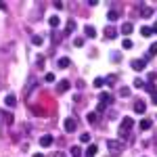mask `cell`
<instances>
[{"label":"cell","mask_w":157,"mask_h":157,"mask_svg":"<svg viewBox=\"0 0 157 157\" xmlns=\"http://www.w3.org/2000/svg\"><path fill=\"white\" fill-rule=\"evenodd\" d=\"M69 88H71L69 80H61V82H59V88H57V90H59V92H67Z\"/></svg>","instance_id":"13"},{"label":"cell","mask_w":157,"mask_h":157,"mask_svg":"<svg viewBox=\"0 0 157 157\" xmlns=\"http://www.w3.org/2000/svg\"><path fill=\"white\" fill-rule=\"evenodd\" d=\"M132 46H134V44H132L130 38H124V40H121V48H124V50H130Z\"/></svg>","instance_id":"18"},{"label":"cell","mask_w":157,"mask_h":157,"mask_svg":"<svg viewBox=\"0 0 157 157\" xmlns=\"http://www.w3.org/2000/svg\"><path fill=\"white\" fill-rule=\"evenodd\" d=\"M145 111H147V103L145 101H134V113H140V115H143Z\"/></svg>","instance_id":"5"},{"label":"cell","mask_w":157,"mask_h":157,"mask_svg":"<svg viewBox=\"0 0 157 157\" xmlns=\"http://www.w3.org/2000/svg\"><path fill=\"white\" fill-rule=\"evenodd\" d=\"M105 38H117V29L111 27V25H107V27H105Z\"/></svg>","instance_id":"14"},{"label":"cell","mask_w":157,"mask_h":157,"mask_svg":"<svg viewBox=\"0 0 157 157\" xmlns=\"http://www.w3.org/2000/svg\"><path fill=\"white\" fill-rule=\"evenodd\" d=\"M75 130H78V121L73 120V117H67V120H65V132H75Z\"/></svg>","instance_id":"3"},{"label":"cell","mask_w":157,"mask_h":157,"mask_svg":"<svg viewBox=\"0 0 157 157\" xmlns=\"http://www.w3.org/2000/svg\"><path fill=\"white\" fill-rule=\"evenodd\" d=\"M34 86H36V78H29V84H27V92H29V90H32Z\"/></svg>","instance_id":"32"},{"label":"cell","mask_w":157,"mask_h":157,"mask_svg":"<svg viewBox=\"0 0 157 157\" xmlns=\"http://www.w3.org/2000/svg\"><path fill=\"white\" fill-rule=\"evenodd\" d=\"M103 84H105L103 78H94V88H103Z\"/></svg>","instance_id":"26"},{"label":"cell","mask_w":157,"mask_h":157,"mask_svg":"<svg viewBox=\"0 0 157 157\" xmlns=\"http://www.w3.org/2000/svg\"><path fill=\"white\" fill-rule=\"evenodd\" d=\"M34 157H46V155H44V153H36Z\"/></svg>","instance_id":"37"},{"label":"cell","mask_w":157,"mask_h":157,"mask_svg":"<svg viewBox=\"0 0 157 157\" xmlns=\"http://www.w3.org/2000/svg\"><path fill=\"white\" fill-rule=\"evenodd\" d=\"M140 15H143V17H151V15H153V9H151V6H143V9H140Z\"/></svg>","instance_id":"22"},{"label":"cell","mask_w":157,"mask_h":157,"mask_svg":"<svg viewBox=\"0 0 157 157\" xmlns=\"http://www.w3.org/2000/svg\"><path fill=\"white\" fill-rule=\"evenodd\" d=\"M134 128V120H130V117H124L120 124V136H128V132Z\"/></svg>","instance_id":"2"},{"label":"cell","mask_w":157,"mask_h":157,"mask_svg":"<svg viewBox=\"0 0 157 157\" xmlns=\"http://www.w3.org/2000/svg\"><path fill=\"white\" fill-rule=\"evenodd\" d=\"M151 103H153V105H157V92H155V94H151Z\"/></svg>","instance_id":"34"},{"label":"cell","mask_w":157,"mask_h":157,"mask_svg":"<svg viewBox=\"0 0 157 157\" xmlns=\"http://www.w3.org/2000/svg\"><path fill=\"white\" fill-rule=\"evenodd\" d=\"M120 97H130V88L128 86H121L120 88Z\"/></svg>","instance_id":"23"},{"label":"cell","mask_w":157,"mask_h":157,"mask_svg":"<svg viewBox=\"0 0 157 157\" xmlns=\"http://www.w3.org/2000/svg\"><path fill=\"white\" fill-rule=\"evenodd\" d=\"M75 27H78V25H75V21H73V19H69V21H67V27H65V32H63V38H67L73 29H75Z\"/></svg>","instance_id":"6"},{"label":"cell","mask_w":157,"mask_h":157,"mask_svg":"<svg viewBox=\"0 0 157 157\" xmlns=\"http://www.w3.org/2000/svg\"><path fill=\"white\" fill-rule=\"evenodd\" d=\"M134 86H136V88H145V82H143V80H140V78H136V80H134Z\"/></svg>","instance_id":"28"},{"label":"cell","mask_w":157,"mask_h":157,"mask_svg":"<svg viewBox=\"0 0 157 157\" xmlns=\"http://www.w3.org/2000/svg\"><path fill=\"white\" fill-rule=\"evenodd\" d=\"M84 34L88 38H97V27H94V25H86V27H84Z\"/></svg>","instance_id":"10"},{"label":"cell","mask_w":157,"mask_h":157,"mask_svg":"<svg viewBox=\"0 0 157 157\" xmlns=\"http://www.w3.org/2000/svg\"><path fill=\"white\" fill-rule=\"evenodd\" d=\"M140 34H143L145 38H149L151 34H153V27H149V25H143V27H140Z\"/></svg>","instance_id":"19"},{"label":"cell","mask_w":157,"mask_h":157,"mask_svg":"<svg viewBox=\"0 0 157 157\" xmlns=\"http://www.w3.org/2000/svg\"><path fill=\"white\" fill-rule=\"evenodd\" d=\"M145 90H147V92H151V94H155V92H157L153 84H147V86H145Z\"/></svg>","instance_id":"30"},{"label":"cell","mask_w":157,"mask_h":157,"mask_svg":"<svg viewBox=\"0 0 157 157\" xmlns=\"http://www.w3.org/2000/svg\"><path fill=\"white\" fill-rule=\"evenodd\" d=\"M44 80H46V82H55V73H46Z\"/></svg>","instance_id":"33"},{"label":"cell","mask_w":157,"mask_h":157,"mask_svg":"<svg viewBox=\"0 0 157 157\" xmlns=\"http://www.w3.org/2000/svg\"><path fill=\"white\" fill-rule=\"evenodd\" d=\"M130 65H132V69H136V71H143V69H147V61H145V59H134Z\"/></svg>","instance_id":"4"},{"label":"cell","mask_w":157,"mask_h":157,"mask_svg":"<svg viewBox=\"0 0 157 157\" xmlns=\"http://www.w3.org/2000/svg\"><path fill=\"white\" fill-rule=\"evenodd\" d=\"M153 126V120H149V117H145V120L140 121V130H149Z\"/></svg>","instance_id":"17"},{"label":"cell","mask_w":157,"mask_h":157,"mask_svg":"<svg viewBox=\"0 0 157 157\" xmlns=\"http://www.w3.org/2000/svg\"><path fill=\"white\" fill-rule=\"evenodd\" d=\"M153 32H155V34H157V23H155V25H153Z\"/></svg>","instance_id":"38"},{"label":"cell","mask_w":157,"mask_h":157,"mask_svg":"<svg viewBox=\"0 0 157 157\" xmlns=\"http://www.w3.org/2000/svg\"><path fill=\"white\" fill-rule=\"evenodd\" d=\"M132 29H134V25L130 23V21H126V23L121 25V29H120V32L124 34V36H130V34H132Z\"/></svg>","instance_id":"7"},{"label":"cell","mask_w":157,"mask_h":157,"mask_svg":"<svg viewBox=\"0 0 157 157\" xmlns=\"http://www.w3.org/2000/svg\"><path fill=\"white\" fill-rule=\"evenodd\" d=\"M73 44H75L78 48H82V46H84V38H75V40H73Z\"/></svg>","instance_id":"29"},{"label":"cell","mask_w":157,"mask_h":157,"mask_svg":"<svg viewBox=\"0 0 157 157\" xmlns=\"http://www.w3.org/2000/svg\"><path fill=\"white\" fill-rule=\"evenodd\" d=\"M97 153H98V147H97V145H88V149H86L84 157H94Z\"/></svg>","instance_id":"9"},{"label":"cell","mask_w":157,"mask_h":157,"mask_svg":"<svg viewBox=\"0 0 157 157\" xmlns=\"http://www.w3.org/2000/svg\"><path fill=\"white\" fill-rule=\"evenodd\" d=\"M97 120H98V115L94 113V111H92V113H88V121H90V124H97Z\"/></svg>","instance_id":"25"},{"label":"cell","mask_w":157,"mask_h":157,"mask_svg":"<svg viewBox=\"0 0 157 157\" xmlns=\"http://www.w3.org/2000/svg\"><path fill=\"white\" fill-rule=\"evenodd\" d=\"M80 140H82V143H90V134H88V132H84L82 136H80Z\"/></svg>","instance_id":"31"},{"label":"cell","mask_w":157,"mask_h":157,"mask_svg":"<svg viewBox=\"0 0 157 157\" xmlns=\"http://www.w3.org/2000/svg\"><path fill=\"white\" fill-rule=\"evenodd\" d=\"M50 157H65V155H63L61 151H57V153H52V155H50Z\"/></svg>","instance_id":"35"},{"label":"cell","mask_w":157,"mask_h":157,"mask_svg":"<svg viewBox=\"0 0 157 157\" xmlns=\"http://www.w3.org/2000/svg\"><path fill=\"white\" fill-rule=\"evenodd\" d=\"M117 17H120V13L115 11V9H111V11L107 13V19H109V21H115V19H117Z\"/></svg>","instance_id":"21"},{"label":"cell","mask_w":157,"mask_h":157,"mask_svg":"<svg viewBox=\"0 0 157 157\" xmlns=\"http://www.w3.org/2000/svg\"><path fill=\"white\" fill-rule=\"evenodd\" d=\"M52 143H55V138H52L50 134H46V136H42V138H40V145H42V147H50Z\"/></svg>","instance_id":"12"},{"label":"cell","mask_w":157,"mask_h":157,"mask_svg":"<svg viewBox=\"0 0 157 157\" xmlns=\"http://www.w3.org/2000/svg\"><path fill=\"white\" fill-rule=\"evenodd\" d=\"M149 55H151V57H155V55H157V42H153V44L149 46Z\"/></svg>","instance_id":"24"},{"label":"cell","mask_w":157,"mask_h":157,"mask_svg":"<svg viewBox=\"0 0 157 157\" xmlns=\"http://www.w3.org/2000/svg\"><path fill=\"white\" fill-rule=\"evenodd\" d=\"M4 105L13 109L15 105H17V97H15V94H6V98H4Z\"/></svg>","instance_id":"8"},{"label":"cell","mask_w":157,"mask_h":157,"mask_svg":"<svg viewBox=\"0 0 157 157\" xmlns=\"http://www.w3.org/2000/svg\"><path fill=\"white\" fill-rule=\"evenodd\" d=\"M101 103H103V105H107V103H111V101H113V94H109V92H101Z\"/></svg>","instance_id":"15"},{"label":"cell","mask_w":157,"mask_h":157,"mask_svg":"<svg viewBox=\"0 0 157 157\" xmlns=\"http://www.w3.org/2000/svg\"><path fill=\"white\" fill-rule=\"evenodd\" d=\"M0 9H2V11H6V4H4V2H0Z\"/></svg>","instance_id":"36"},{"label":"cell","mask_w":157,"mask_h":157,"mask_svg":"<svg viewBox=\"0 0 157 157\" xmlns=\"http://www.w3.org/2000/svg\"><path fill=\"white\" fill-rule=\"evenodd\" d=\"M107 147H109V151H111L113 155H121L124 149H126V145H124L121 140H107Z\"/></svg>","instance_id":"1"},{"label":"cell","mask_w":157,"mask_h":157,"mask_svg":"<svg viewBox=\"0 0 157 157\" xmlns=\"http://www.w3.org/2000/svg\"><path fill=\"white\" fill-rule=\"evenodd\" d=\"M59 23H61V19L57 17V15H52V17H48V25L55 29V27H59Z\"/></svg>","instance_id":"16"},{"label":"cell","mask_w":157,"mask_h":157,"mask_svg":"<svg viewBox=\"0 0 157 157\" xmlns=\"http://www.w3.org/2000/svg\"><path fill=\"white\" fill-rule=\"evenodd\" d=\"M80 153H82L80 147H71V157H80Z\"/></svg>","instance_id":"27"},{"label":"cell","mask_w":157,"mask_h":157,"mask_svg":"<svg viewBox=\"0 0 157 157\" xmlns=\"http://www.w3.org/2000/svg\"><path fill=\"white\" fill-rule=\"evenodd\" d=\"M32 44H34V46H42V44H44V38L42 36H32Z\"/></svg>","instance_id":"20"},{"label":"cell","mask_w":157,"mask_h":157,"mask_svg":"<svg viewBox=\"0 0 157 157\" xmlns=\"http://www.w3.org/2000/svg\"><path fill=\"white\" fill-rule=\"evenodd\" d=\"M69 65H71V61L67 59V57H61V59L57 61V67H59V69H65V67H69Z\"/></svg>","instance_id":"11"}]
</instances>
